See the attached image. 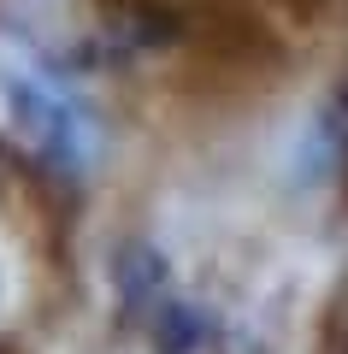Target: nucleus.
Here are the masks:
<instances>
[{"mask_svg": "<svg viewBox=\"0 0 348 354\" xmlns=\"http://www.w3.org/2000/svg\"><path fill=\"white\" fill-rule=\"evenodd\" d=\"M0 113L18 130L36 160H48L53 171L83 177L100 160V118L95 106L65 88L53 71H42L36 59H18V53H0Z\"/></svg>", "mask_w": 348, "mask_h": 354, "instance_id": "obj_1", "label": "nucleus"}, {"mask_svg": "<svg viewBox=\"0 0 348 354\" xmlns=\"http://www.w3.org/2000/svg\"><path fill=\"white\" fill-rule=\"evenodd\" d=\"M112 283L125 313L148 330V342L160 354H201L212 348V313L172 278V266L154 248H125L112 260Z\"/></svg>", "mask_w": 348, "mask_h": 354, "instance_id": "obj_2", "label": "nucleus"}, {"mask_svg": "<svg viewBox=\"0 0 348 354\" xmlns=\"http://www.w3.org/2000/svg\"><path fill=\"white\" fill-rule=\"evenodd\" d=\"M0 301H6V272H0Z\"/></svg>", "mask_w": 348, "mask_h": 354, "instance_id": "obj_3", "label": "nucleus"}]
</instances>
